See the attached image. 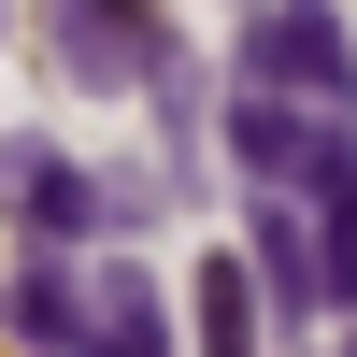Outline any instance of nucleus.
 I'll return each instance as SVG.
<instances>
[{
  "instance_id": "1",
  "label": "nucleus",
  "mask_w": 357,
  "mask_h": 357,
  "mask_svg": "<svg viewBox=\"0 0 357 357\" xmlns=\"http://www.w3.org/2000/svg\"><path fill=\"white\" fill-rule=\"evenodd\" d=\"M243 86H272V100L301 114H357V43L329 0H272V15L243 29Z\"/></svg>"
},
{
  "instance_id": "2",
  "label": "nucleus",
  "mask_w": 357,
  "mask_h": 357,
  "mask_svg": "<svg viewBox=\"0 0 357 357\" xmlns=\"http://www.w3.org/2000/svg\"><path fill=\"white\" fill-rule=\"evenodd\" d=\"M57 72L100 86V100H114V86H158L172 72V29L143 15V0H57Z\"/></svg>"
},
{
  "instance_id": "3",
  "label": "nucleus",
  "mask_w": 357,
  "mask_h": 357,
  "mask_svg": "<svg viewBox=\"0 0 357 357\" xmlns=\"http://www.w3.org/2000/svg\"><path fill=\"white\" fill-rule=\"evenodd\" d=\"M301 186H314V301H343V314H357V129H343V114L314 129Z\"/></svg>"
},
{
  "instance_id": "4",
  "label": "nucleus",
  "mask_w": 357,
  "mask_h": 357,
  "mask_svg": "<svg viewBox=\"0 0 357 357\" xmlns=\"http://www.w3.org/2000/svg\"><path fill=\"white\" fill-rule=\"evenodd\" d=\"M72 357H172V301H158V272L100 257V272H86V314H72Z\"/></svg>"
},
{
  "instance_id": "5",
  "label": "nucleus",
  "mask_w": 357,
  "mask_h": 357,
  "mask_svg": "<svg viewBox=\"0 0 357 357\" xmlns=\"http://www.w3.org/2000/svg\"><path fill=\"white\" fill-rule=\"evenodd\" d=\"M15 215H29V243H86V229H100L114 200L86 186V172L57 158V143H15Z\"/></svg>"
},
{
  "instance_id": "6",
  "label": "nucleus",
  "mask_w": 357,
  "mask_h": 357,
  "mask_svg": "<svg viewBox=\"0 0 357 357\" xmlns=\"http://www.w3.org/2000/svg\"><path fill=\"white\" fill-rule=\"evenodd\" d=\"M314 129H329V114H301V100H272V86H243V100H229V158H243L257 186H301V158H314Z\"/></svg>"
},
{
  "instance_id": "7",
  "label": "nucleus",
  "mask_w": 357,
  "mask_h": 357,
  "mask_svg": "<svg viewBox=\"0 0 357 357\" xmlns=\"http://www.w3.org/2000/svg\"><path fill=\"white\" fill-rule=\"evenodd\" d=\"M0 314H15V343H43V357H72V314H86V286H72V272H57V243H43V257H29V272H15V286H0Z\"/></svg>"
},
{
  "instance_id": "8",
  "label": "nucleus",
  "mask_w": 357,
  "mask_h": 357,
  "mask_svg": "<svg viewBox=\"0 0 357 357\" xmlns=\"http://www.w3.org/2000/svg\"><path fill=\"white\" fill-rule=\"evenodd\" d=\"M200 357H257V257H200Z\"/></svg>"
},
{
  "instance_id": "9",
  "label": "nucleus",
  "mask_w": 357,
  "mask_h": 357,
  "mask_svg": "<svg viewBox=\"0 0 357 357\" xmlns=\"http://www.w3.org/2000/svg\"><path fill=\"white\" fill-rule=\"evenodd\" d=\"M257 286H272L286 314H314V229L286 215V200H272V215H257Z\"/></svg>"
},
{
  "instance_id": "10",
  "label": "nucleus",
  "mask_w": 357,
  "mask_h": 357,
  "mask_svg": "<svg viewBox=\"0 0 357 357\" xmlns=\"http://www.w3.org/2000/svg\"><path fill=\"white\" fill-rule=\"evenodd\" d=\"M343 357H357V329H343Z\"/></svg>"
}]
</instances>
